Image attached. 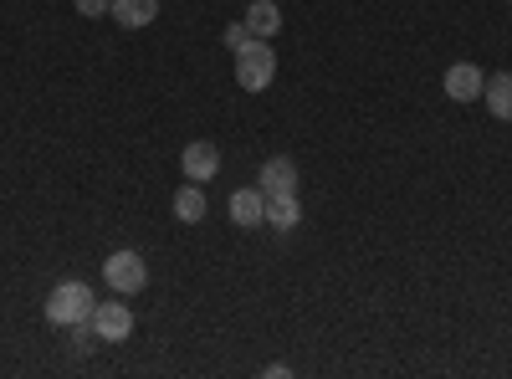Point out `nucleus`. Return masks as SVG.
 I'll return each instance as SVG.
<instances>
[{"mask_svg":"<svg viewBox=\"0 0 512 379\" xmlns=\"http://www.w3.org/2000/svg\"><path fill=\"white\" fill-rule=\"evenodd\" d=\"M93 308H98L93 287H88V282H77V277L57 282V287H52V298H47V318H52L57 328H72L77 318H93Z\"/></svg>","mask_w":512,"mask_h":379,"instance_id":"nucleus-1","label":"nucleus"},{"mask_svg":"<svg viewBox=\"0 0 512 379\" xmlns=\"http://www.w3.org/2000/svg\"><path fill=\"white\" fill-rule=\"evenodd\" d=\"M272 77H277V52L267 47L262 36H251L246 47L236 52V82L246 93H262V88H272Z\"/></svg>","mask_w":512,"mask_h":379,"instance_id":"nucleus-2","label":"nucleus"},{"mask_svg":"<svg viewBox=\"0 0 512 379\" xmlns=\"http://www.w3.org/2000/svg\"><path fill=\"white\" fill-rule=\"evenodd\" d=\"M103 282L118 292V298H139L144 282H149V267L139 251H113V257L103 262Z\"/></svg>","mask_w":512,"mask_h":379,"instance_id":"nucleus-3","label":"nucleus"},{"mask_svg":"<svg viewBox=\"0 0 512 379\" xmlns=\"http://www.w3.org/2000/svg\"><path fill=\"white\" fill-rule=\"evenodd\" d=\"M93 328L103 344H123L128 333H134V313H128V303H98L93 308Z\"/></svg>","mask_w":512,"mask_h":379,"instance_id":"nucleus-4","label":"nucleus"},{"mask_svg":"<svg viewBox=\"0 0 512 379\" xmlns=\"http://www.w3.org/2000/svg\"><path fill=\"white\" fill-rule=\"evenodd\" d=\"M482 88H487L482 67H472V62L446 67V98H456V103H477V98H482Z\"/></svg>","mask_w":512,"mask_h":379,"instance_id":"nucleus-5","label":"nucleus"},{"mask_svg":"<svg viewBox=\"0 0 512 379\" xmlns=\"http://www.w3.org/2000/svg\"><path fill=\"white\" fill-rule=\"evenodd\" d=\"M180 170H185V180H195V185H205V180H216V170H221V149L216 144H190L185 154H180Z\"/></svg>","mask_w":512,"mask_h":379,"instance_id":"nucleus-6","label":"nucleus"},{"mask_svg":"<svg viewBox=\"0 0 512 379\" xmlns=\"http://www.w3.org/2000/svg\"><path fill=\"white\" fill-rule=\"evenodd\" d=\"M256 185H262V195H297V159H287V154L267 159Z\"/></svg>","mask_w":512,"mask_h":379,"instance_id":"nucleus-7","label":"nucleus"},{"mask_svg":"<svg viewBox=\"0 0 512 379\" xmlns=\"http://www.w3.org/2000/svg\"><path fill=\"white\" fill-rule=\"evenodd\" d=\"M231 221H236V226L267 221V195H262V185H246V190L231 195Z\"/></svg>","mask_w":512,"mask_h":379,"instance_id":"nucleus-8","label":"nucleus"},{"mask_svg":"<svg viewBox=\"0 0 512 379\" xmlns=\"http://www.w3.org/2000/svg\"><path fill=\"white\" fill-rule=\"evenodd\" d=\"M108 16H113L118 26H128V31H144V26L159 16V0H113Z\"/></svg>","mask_w":512,"mask_h":379,"instance_id":"nucleus-9","label":"nucleus"},{"mask_svg":"<svg viewBox=\"0 0 512 379\" xmlns=\"http://www.w3.org/2000/svg\"><path fill=\"white\" fill-rule=\"evenodd\" d=\"M241 21H246V31H251V36H262V41L282 31V11H277V0H251Z\"/></svg>","mask_w":512,"mask_h":379,"instance_id":"nucleus-10","label":"nucleus"},{"mask_svg":"<svg viewBox=\"0 0 512 379\" xmlns=\"http://www.w3.org/2000/svg\"><path fill=\"white\" fill-rule=\"evenodd\" d=\"M482 103L492 108V118H512V72H497V77H487V88H482Z\"/></svg>","mask_w":512,"mask_h":379,"instance_id":"nucleus-11","label":"nucleus"},{"mask_svg":"<svg viewBox=\"0 0 512 379\" xmlns=\"http://www.w3.org/2000/svg\"><path fill=\"white\" fill-rule=\"evenodd\" d=\"M297 221H303V205H297V195H267V226L292 231Z\"/></svg>","mask_w":512,"mask_h":379,"instance_id":"nucleus-12","label":"nucleus"},{"mask_svg":"<svg viewBox=\"0 0 512 379\" xmlns=\"http://www.w3.org/2000/svg\"><path fill=\"white\" fill-rule=\"evenodd\" d=\"M175 216H180L185 226H195V221H205V190H200L195 180L175 190Z\"/></svg>","mask_w":512,"mask_h":379,"instance_id":"nucleus-13","label":"nucleus"},{"mask_svg":"<svg viewBox=\"0 0 512 379\" xmlns=\"http://www.w3.org/2000/svg\"><path fill=\"white\" fill-rule=\"evenodd\" d=\"M93 339H98L93 318H77V323H72V349H77V354H88V349H93Z\"/></svg>","mask_w":512,"mask_h":379,"instance_id":"nucleus-14","label":"nucleus"},{"mask_svg":"<svg viewBox=\"0 0 512 379\" xmlns=\"http://www.w3.org/2000/svg\"><path fill=\"white\" fill-rule=\"evenodd\" d=\"M246 41H251V31H246V21H236V26H226V47H231V52H241V47H246Z\"/></svg>","mask_w":512,"mask_h":379,"instance_id":"nucleus-15","label":"nucleus"},{"mask_svg":"<svg viewBox=\"0 0 512 379\" xmlns=\"http://www.w3.org/2000/svg\"><path fill=\"white\" fill-rule=\"evenodd\" d=\"M108 6H113V0H77L82 16H108Z\"/></svg>","mask_w":512,"mask_h":379,"instance_id":"nucleus-16","label":"nucleus"}]
</instances>
